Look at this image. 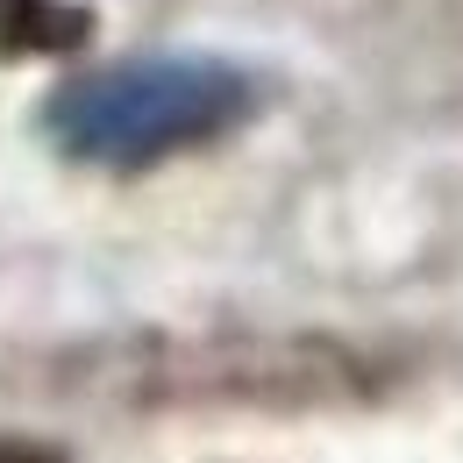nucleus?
Segmentation results:
<instances>
[{
	"instance_id": "f257e3e1",
	"label": "nucleus",
	"mask_w": 463,
	"mask_h": 463,
	"mask_svg": "<svg viewBox=\"0 0 463 463\" xmlns=\"http://www.w3.org/2000/svg\"><path fill=\"white\" fill-rule=\"evenodd\" d=\"M257 108V79L214 51H143L64 79L43 136L79 165H157L229 136Z\"/></svg>"
}]
</instances>
